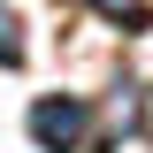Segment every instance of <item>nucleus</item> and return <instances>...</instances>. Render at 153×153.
<instances>
[{
	"label": "nucleus",
	"instance_id": "obj_2",
	"mask_svg": "<svg viewBox=\"0 0 153 153\" xmlns=\"http://www.w3.org/2000/svg\"><path fill=\"white\" fill-rule=\"evenodd\" d=\"M0 69H23V31L0 16Z\"/></svg>",
	"mask_w": 153,
	"mask_h": 153
},
{
	"label": "nucleus",
	"instance_id": "obj_1",
	"mask_svg": "<svg viewBox=\"0 0 153 153\" xmlns=\"http://www.w3.org/2000/svg\"><path fill=\"white\" fill-rule=\"evenodd\" d=\"M84 130H92V107H84L76 92H54V100H38V107H31V138H38L46 153H76Z\"/></svg>",
	"mask_w": 153,
	"mask_h": 153
},
{
	"label": "nucleus",
	"instance_id": "obj_3",
	"mask_svg": "<svg viewBox=\"0 0 153 153\" xmlns=\"http://www.w3.org/2000/svg\"><path fill=\"white\" fill-rule=\"evenodd\" d=\"M100 16H115V23H130V31H146V8H138V0H100Z\"/></svg>",
	"mask_w": 153,
	"mask_h": 153
}]
</instances>
